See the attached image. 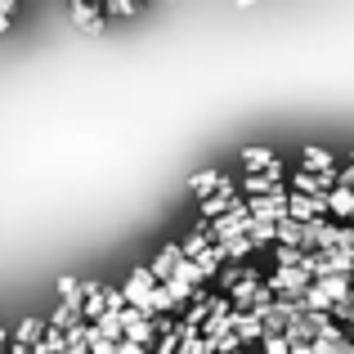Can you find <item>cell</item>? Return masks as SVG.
<instances>
[{
    "mask_svg": "<svg viewBox=\"0 0 354 354\" xmlns=\"http://www.w3.org/2000/svg\"><path fill=\"white\" fill-rule=\"evenodd\" d=\"M121 296H126V310H139L153 319V296H157V278L148 274V265H135L130 278L121 283Z\"/></svg>",
    "mask_w": 354,
    "mask_h": 354,
    "instance_id": "1",
    "label": "cell"
},
{
    "mask_svg": "<svg viewBox=\"0 0 354 354\" xmlns=\"http://www.w3.org/2000/svg\"><path fill=\"white\" fill-rule=\"evenodd\" d=\"M310 283L314 278L305 274V269H274V274L265 278V287L278 296V301H301V296L310 292Z\"/></svg>",
    "mask_w": 354,
    "mask_h": 354,
    "instance_id": "2",
    "label": "cell"
},
{
    "mask_svg": "<svg viewBox=\"0 0 354 354\" xmlns=\"http://www.w3.org/2000/svg\"><path fill=\"white\" fill-rule=\"evenodd\" d=\"M283 180H287V166H283V162H274L265 175H242V202L278 193V189H283Z\"/></svg>",
    "mask_w": 354,
    "mask_h": 354,
    "instance_id": "3",
    "label": "cell"
},
{
    "mask_svg": "<svg viewBox=\"0 0 354 354\" xmlns=\"http://www.w3.org/2000/svg\"><path fill=\"white\" fill-rule=\"evenodd\" d=\"M238 184L234 180H225V184H220V193H211V198L207 202H198V225H211V220H220V216H229V211H234L238 207Z\"/></svg>",
    "mask_w": 354,
    "mask_h": 354,
    "instance_id": "4",
    "label": "cell"
},
{
    "mask_svg": "<svg viewBox=\"0 0 354 354\" xmlns=\"http://www.w3.org/2000/svg\"><path fill=\"white\" fill-rule=\"evenodd\" d=\"M121 341H135V346L153 350V346H157L153 319H148V314H139V310H121Z\"/></svg>",
    "mask_w": 354,
    "mask_h": 354,
    "instance_id": "5",
    "label": "cell"
},
{
    "mask_svg": "<svg viewBox=\"0 0 354 354\" xmlns=\"http://www.w3.org/2000/svg\"><path fill=\"white\" fill-rule=\"evenodd\" d=\"M247 211L256 220H269V225H278V220H287V184L278 193H269V198H251Z\"/></svg>",
    "mask_w": 354,
    "mask_h": 354,
    "instance_id": "6",
    "label": "cell"
},
{
    "mask_svg": "<svg viewBox=\"0 0 354 354\" xmlns=\"http://www.w3.org/2000/svg\"><path fill=\"white\" fill-rule=\"evenodd\" d=\"M180 260H184L180 242H166V247H162V251L153 256V265H148V274H153L157 283H171V278H175V269H180Z\"/></svg>",
    "mask_w": 354,
    "mask_h": 354,
    "instance_id": "7",
    "label": "cell"
},
{
    "mask_svg": "<svg viewBox=\"0 0 354 354\" xmlns=\"http://www.w3.org/2000/svg\"><path fill=\"white\" fill-rule=\"evenodd\" d=\"M229 328H234V337L242 346H247V341H265V323H260V314H251V310H234Z\"/></svg>",
    "mask_w": 354,
    "mask_h": 354,
    "instance_id": "8",
    "label": "cell"
},
{
    "mask_svg": "<svg viewBox=\"0 0 354 354\" xmlns=\"http://www.w3.org/2000/svg\"><path fill=\"white\" fill-rule=\"evenodd\" d=\"M301 171L305 175H332L337 166H332V153L323 144H305L301 148Z\"/></svg>",
    "mask_w": 354,
    "mask_h": 354,
    "instance_id": "9",
    "label": "cell"
},
{
    "mask_svg": "<svg viewBox=\"0 0 354 354\" xmlns=\"http://www.w3.org/2000/svg\"><path fill=\"white\" fill-rule=\"evenodd\" d=\"M274 162H283V157H278L274 148H265V144H251L247 153H242V171H247V175H265Z\"/></svg>",
    "mask_w": 354,
    "mask_h": 354,
    "instance_id": "10",
    "label": "cell"
},
{
    "mask_svg": "<svg viewBox=\"0 0 354 354\" xmlns=\"http://www.w3.org/2000/svg\"><path fill=\"white\" fill-rule=\"evenodd\" d=\"M41 337H45V319H32V314H27V319L9 332V341H14V346H23V350H36V346H41Z\"/></svg>",
    "mask_w": 354,
    "mask_h": 354,
    "instance_id": "11",
    "label": "cell"
},
{
    "mask_svg": "<svg viewBox=\"0 0 354 354\" xmlns=\"http://www.w3.org/2000/svg\"><path fill=\"white\" fill-rule=\"evenodd\" d=\"M68 18H72L77 27H86V32H104V9H99V5H86V0H72Z\"/></svg>",
    "mask_w": 354,
    "mask_h": 354,
    "instance_id": "12",
    "label": "cell"
},
{
    "mask_svg": "<svg viewBox=\"0 0 354 354\" xmlns=\"http://www.w3.org/2000/svg\"><path fill=\"white\" fill-rule=\"evenodd\" d=\"M220 184H225V175L211 171V166H207V171H193V175H189V189H193V198H198V202H207L211 193H220Z\"/></svg>",
    "mask_w": 354,
    "mask_h": 354,
    "instance_id": "13",
    "label": "cell"
},
{
    "mask_svg": "<svg viewBox=\"0 0 354 354\" xmlns=\"http://www.w3.org/2000/svg\"><path fill=\"white\" fill-rule=\"evenodd\" d=\"M314 287H319V292L328 296L332 305H346V301H354V283H350V278H314Z\"/></svg>",
    "mask_w": 354,
    "mask_h": 354,
    "instance_id": "14",
    "label": "cell"
},
{
    "mask_svg": "<svg viewBox=\"0 0 354 354\" xmlns=\"http://www.w3.org/2000/svg\"><path fill=\"white\" fill-rule=\"evenodd\" d=\"M256 251V242L251 238H229V242H216V256L220 260H229V265H242V260Z\"/></svg>",
    "mask_w": 354,
    "mask_h": 354,
    "instance_id": "15",
    "label": "cell"
},
{
    "mask_svg": "<svg viewBox=\"0 0 354 354\" xmlns=\"http://www.w3.org/2000/svg\"><path fill=\"white\" fill-rule=\"evenodd\" d=\"M59 305H72V310H81V278H72V274H59Z\"/></svg>",
    "mask_w": 354,
    "mask_h": 354,
    "instance_id": "16",
    "label": "cell"
},
{
    "mask_svg": "<svg viewBox=\"0 0 354 354\" xmlns=\"http://www.w3.org/2000/svg\"><path fill=\"white\" fill-rule=\"evenodd\" d=\"M247 238L256 242V247H274V242H278V225H269V220H256V216H251Z\"/></svg>",
    "mask_w": 354,
    "mask_h": 354,
    "instance_id": "17",
    "label": "cell"
},
{
    "mask_svg": "<svg viewBox=\"0 0 354 354\" xmlns=\"http://www.w3.org/2000/svg\"><path fill=\"white\" fill-rule=\"evenodd\" d=\"M175 278H180L184 287H193V292H202V283H207V274H202L193 260H180V269H175Z\"/></svg>",
    "mask_w": 354,
    "mask_h": 354,
    "instance_id": "18",
    "label": "cell"
},
{
    "mask_svg": "<svg viewBox=\"0 0 354 354\" xmlns=\"http://www.w3.org/2000/svg\"><path fill=\"white\" fill-rule=\"evenodd\" d=\"M180 251H184V260H198L202 251H211V242H207V234H198V229H193V234L180 242Z\"/></svg>",
    "mask_w": 354,
    "mask_h": 354,
    "instance_id": "19",
    "label": "cell"
},
{
    "mask_svg": "<svg viewBox=\"0 0 354 354\" xmlns=\"http://www.w3.org/2000/svg\"><path fill=\"white\" fill-rule=\"evenodd\" d=\"M274 256H278V269H301L305 265V251L301 247H274Z\"/></svg>",
    "mask_w": 354,
    "mask_h": 354,
    "instance_id": "20",
    "label": "cell"
},
{
    "mask_svg": "<svg viewBox=\"0 0 354 354\" xmlns=\"http://www.w3.org/2000/svg\"><path fill=\"white\" fill-rule=\"evenodd\" d=\"M99 9H104V18H135L139 14V5H130V0H108Z\"/></svg>",
    "mask_w": 354,
    "mask_h": 354,
    "instance_id": "21",
    "label": "cell"
},
{
    "mask_svg": "<svg viewBox=\"0 0 354 354\" xmlns=\"http://www.w3.org/2000/svg\"><path fill=\"white\" fill-rule=\"evenodd\" d=\"M126 310V296H121V287H104V314H121Z\"/></svg>",
    "mask_w": 354,
    "mask_h": 354,
    "instance_id": "22",
    "label": "cell"
},
{
    "mask_svg": "<svg viewBox=\"0 0 354 354\" xmlns=\"http://www.w3.org/2000/svg\"><path fill=\"white\" fill-rule=\"evenodd\" d=\"M193 265H198L202 274H207V283H211V274H220V256H216V247H211V251H202V256L193 260Z\"/></svg>",
    "mask_w": 354,
    "mask_h": 354,
    "instance_id": "23",
    "label": "cell"
},
{
    "mask_svg": "<svg viewBox=\"0 0 354 354\" xmlns=\"http://www.w3.org/2000/svg\"><path fill=\"white\" fill-rule=\"evenodd\" d=\"M260 354H292V341L287 337H265L260 341Z\"/></svg>",
    "mask_w": 354,
    "mask_h": 354,
    "instance_id": "24",
    "label": "cell"
},
{
    "mask_svg": "<svg viewBox=\"0 0 354 354\" xmlns=\"http://www.w3.org/2000/svg\"><path fill=\"white\" fill-rule=\"evenodd\" d=\"M180 354H216V346H211L207 337H189V341L180 346Z\"/></svg>",
    "mask_w": 354,
    "mask_h": 354,
    "instance_id": "25",
    "label": "cell"
},
{
    "mask_svg": "<svg viewBox=\"0 0 354 354\" xmlns=\"http://www.w3.org/2000/svg\"><path fill=\"white\" fill-rule=\"evenodd\" d=\"M238 278H242V265H225V269H220V287H229V292L238 287Z\"/></svg>",
    "mask_w": 354,
    "mask_h": 354,
    "instance_id": "26",
    "label": "cell"
},
{
    "mask_svg": "<svg viewBox=\"0 0 354 354\" xmlns=\"http://www.w3.org/2000/svg\"><path fill=\"white\" fill-rule=\"evenodd\" d=\"M9 18H14V0H0V36H5Z\"/></svg>",
    "mask_w": 354,
    "mask_h": 354,
    "instance_id": "27",
    "label": "cell"
},
{
    "mask_svg": "<svg viewBox=\"0 0 354 354\" xmlns=\"http://www.w3.org/2000/svg\"><path fill=\"white\" fill-rule=\"evenodd\" d=\"M117 354H148V350L135 346V341H117Z\"/></svg>",
    "mask_w": 354,
    "mask_h": 354,
    "instance_id": "28",
    "label": "cell"
},
{
    "mask_svg": "<svg viewBox=\"0 0 354 354\" xmlns=\"http://www.w3.org/2000/svg\"><path fill=\"white\" fill-rule=\"evenodd\" d=\"M292 354H314V346H292Z\"/></svg>",
    "mask_w": 354,
    "mask_h": 354,
    "instance_id": "29",
    "label": "cell"
},
{
    "mask_svg": "<svg viewBox=\"0 0 354 354\" xmlns=\"http://www.w3.org/2000/svg\"><path fill=\"white\" fill-rule=\"evenodd\" d=\"M32 354H54V350H45V346H36V350H32Z\"/></svg>",
    "mask_w": 354,
    "mask_h": 354,
    "instance_id": "30",
    "label": "cell"
},
{
    "mask_svg": "<svg viewBox=\"0 0 354 354\" xmlns=\"http://www.w3.org/2000/svg\"><path fill=\"white\" fill-rule=\"evenodd\" d=\"M350 166H354V148H350Z\"/></svg>",
    "mask_w": 354,
    "mask_h": 354,
    "instance_id": "31",
    "label": "cell"
}]
</instances>
